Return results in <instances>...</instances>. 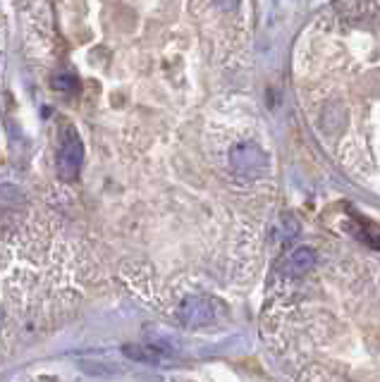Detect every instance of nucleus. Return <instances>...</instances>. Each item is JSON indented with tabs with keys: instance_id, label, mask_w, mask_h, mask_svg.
<instances>
[{
	"instance_id": "nucleus-2",
	"label": "nucleus",
	"mask_w": 380,
	"mask_h": 382,
	"mask_svg": "<svg viewBox=\"0 0 380 382\" xmlns=\"http://www.w3.org/2000/svg\"><path fill=\"white\" fill-rule=\"evenodd\" d=\"M230 161H232V168L240 172V175H247V177H259L268 165L266 153L254 144L237 146V149L232 151Z\"/></svg>"
},
{
	"instance_id": "nucleus-6",
	"label": "nucleus",
	"mask_w": 380,
	"mask_h": 382,
	"mask_svg": "<svg viewBox=\"0 0 380 382\" xmlns=\"http://www.w3.org/2000/svg\"><path fill=\"white\" fill-rule=\"evenodd\" d=\"M53 88L55 91H72L77 93L79 91V81H77V76L74 74H57L55 79H53Z\"/></svg>"
},
{
	"instance_id": "nucleus-8",
	"label": "nucleus",
	"mask_w": 380,
	"mask_h": 382,
	"mask_svg": "<svg viewBox=\"0 0 380 382\" xmlns=\"http://www.w3.org/2000/svg\"><path fill=\"white\" fill-rule=\"evenodd\" d=\"M0 328H3V311H0Z\"/></svg>"
},
{
	"instance_id": "nucleus-7",
	"label": "nucleus",
	"mask_w": 380,
	"mask_h": 382,
	"mask_svg": "<svg viewBox=\"0 0 380 382\" xmlns=\"http://www.w3.org/2000/svg\"><path fill=\"white\" fill-rule=\"evenodd\" d=\"M218 5H220L223 10H235L237 8V3H240V0H216Z\"/></svg>"
},
{
	"instance_id": "nucleus-1",
	"label": "nucleus",
	"mask_w": 380,
	"mask_h": 382,
	"mask_svg": "<svg viewBox=\"0 0 380 382\" xmlns=\"http://www.w3.org/2000/svg\"><path fill=\"white\" fill-rule=\"evenodd\" d=\"M82 163H84V144L79 139L77 129H69L65 132V139L60 144V151H57V175L62 180H77L82 170Z\"/></svg>"
},
{
	"instance_id": "nucleus-4",
	"label": "nucleus",
	"mask_w": 380,
	"mask_h": 382,
	"mask_svg": "<svg viewBox=\"0 0 380 382\" xmlns=\"http://www.w3.org/2000/svg\"><path fill=\"white\" fill-rule=\"evenodd\" d=\"M313 265H315V253L308 246H301V248H294L287 256L285 272L292 277H299V275H306L308 270H313Z\"/></svg>"
},
{
	"instance_id": "nucleus-5",
	"label": "nucleus",
	"mask_w": 380,
	"mask_h": 382,
	"mask_svg": "<svg viewBox=\"0 0 380 382\" xmlns=\"http://www.w3.org/2000/svg\"><path fill=\"white\" fill-rule=\"evenodd\" d=\"M160 347H125V354L132 356V359L139 361H149V363H158L163 359V354H158Z\"/></svg>"
},
{
	"instance_id": "nucleus-3",
	"label": "nucleus",
	"mask_w": 380,
	"mask_h": 382,
	"mask_svg": "<svg viewBox=\"0 0 380 382\" xmlns=\"http://www.w3.org/2000/svg\"><path fill=\"white\" fill-rule=\"evenodd\" d=\"M216 318V301L208 296H189L179 306V320L186 328H203Z\"/></svg>"
}]
</instances>
